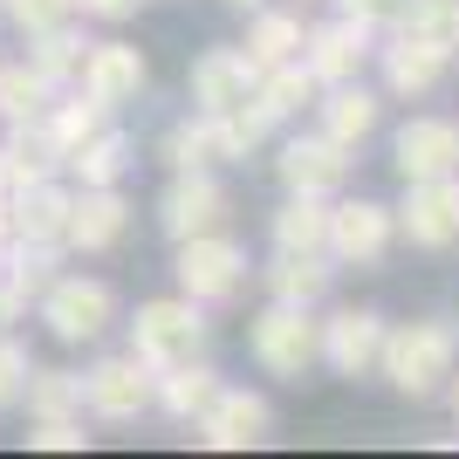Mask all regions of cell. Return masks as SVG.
Returning a JSON list of instances; mask_svg holds the SVG:
<instances>
[{"mask_svg": "<svg viewBox=\"0 0 459 459\" xmlns=\"http://www.w3.org/2000/svg\"><path fill=\"white\" fill-rule=\"evenodd\" d=\"M0 199H7V152H0Z\"/></svg>", "mask_w": 459, "mask_h": 459, "instance_id": "60d3db41", "label": "cell"}, {"mask_svg": "<svg viewBox=\"0 0 459 459\" xmlns=\"http://www.w3.org/2000/svg\"><path fill=\"white\" fill-rule=\"evenodd\" d=\"M308 110H316V131H329L336 144H350V152H357V144L377 131L384 103L364 90V76H350V82H329V90H316V103H308Z\"/></svg>", "mask_w": 459, "mask_h": 459, "instance_id": "e0dca14e", "label": "cell"}, {"mask_svg": "<svg viewBox=\"0 0 459 459\" xmlns=\"http://www.w3.org/2000/svg\"><path fill=\"white\" fill-rule=\"evenodd\" d=\"M453 158H459V124H453Z\"/></svg>", "mask_w": 459, "mask_h": 459, "instance_id": "7bdbcfd3", "label": "cell"}, {"mask_svg": "<svg viewBox=\"0 0 459 459\" xmlns=\"http://www.w3.org/2000/svg\"><path fill=\"white\" fill-rule=\"evenodd\" d=\"M48 131H56V144H62V158L76 152L82 137H96L103 131V124H110V110H103V103H96V96H82V90H56V103H48Z\"/></svg>", "mask_w": 459, "mask_h": 459, "instance_id": "4dcf8cb0", "label": "cell"}, {"mask_svg": "<svg viewBox=\"0 0 459 459\" xmlns=\"http://www.w3.org/2000/svg\"><path fill=\"white\" fill-rule=\"evenodd\" d=\"M370 56L384 62V90H391V96H432L439 76H446V62H453V56H439L432 41L404 35V28H391V41L370 48Z\"/></svg>", "mask_w": 459, "mask_h": 459, "instance_id": "d6986e66", "label": "cell"}, {"mask_svg": "<svg viewBox=\"0 0 459 459\" xmlns=\"http://www.w3.org/2000/svg\"><path fill=\"white\" fill-rule=\"evenodd\" d=\"M391 233H398L391 206H377V199H329V240L323 247L336 268H377L391 254Z\"/></svg>", "mask_w": 459, "mask_h": 459, "instance_id": "ba28073f", "label": "cell"}, {"mask_svg": "<svg viewBox=\"0 0 459 459\" xmlns=\"http://www.w3.org/2000/svg\"><path fill=\"white\" fill-rule=\"evenodd\" d=\"M206 336H212L206 302H192V295H158V302H137L131 316V357H144L152 370L206 357Z\"/></svg>", "mask_w": 459, "mask_h": 459, "instance_id": "7a4b0ae2", "label": "cell"}, {"mask_svg": "<svg viewBox=\"0 0 459 459\" xmlns=\"http://www.w3.org/2000/svg\"><path fill=\"white\" fill-rule=\"evenodd\" d=\"M398 233L411 247H453L459 240V172L446 178H411L404 186V206H391Z\"/></svg>", "mask_w": 459, "mask_h": 459, "instance_id": "8fae6325", "label": "cell"}, {"mask_svg": "<svg viewBox=\"0 0 459 459\" xmlns=\"http://www.w3.org/2000/svg\"><path fill=\"white\" fill-rule=\"evenodd\" d=\"M137 165V144L117 124H103L96 137H82L76 152L62 158V172H76V186H124V172Z\"/></svg>", "mask_w": 459, "mask_h": 459, "instance_id": "cb8c5ba5", "label": "cell"}, {"mask_svg": "<svg viewBox=\"0 0 459 459\" xmlns=\"http://www.w3.org/2000/svg\"><path fill=\"white\" fill-rule=\"evenodd\" d=\"M254 82H261V69L247 48H206L192 62V110H233L254 96Z\"/></svg>", "mask_w": 459, "mask_h": 459, "instance_id": "2e32d148", "label": "cell"}, {"mask_svg": "<svg viewBox=\"0 0 459 459\" xmlns=\"http://www.w3.org/2000/svg\"><path fill=\"white\" fill-rule=\"evenodd\" d=\"M350 21H364V28H398V7L404 0H336Z\"/></svg>", "mask_w": 459, "mask_h": 459, "instance_id": "74e56055", "label": "cell"}, {"mask_svg": "<svg viewBox=\"0 0 459 459\" xmlns=\"http://www.w3.org/2000/svg\"><path fill=\"white\" fill-rule=\"evenodd\" d=\"M56 103V82L41 76L35 62H0V117L21 124V117H41Z\"/></svg>", "mask_w": 459, "mask_h": 459, "instance_id": "1f68e13d", "label": "cell"}, {"mask_svg": "<svg viewBox=\"0 0 459 459\" xmlns=\"http://www.w3.org/2000/svg\"><path fill=\"white\" fill-rule=\"evenodd\" d=\"M144 0H76V14H90V21H131Z\"/></svg>", "mask_w": 459, "mask_h": 459, "instance_id": "f35d334b", "label": "cell"}, {"mask_svg": "<svg viewBox=\"0 0 459 459\" xmlns=\"http://www.w3.org/2000/svg\"><path fill=\"white\" fill-rule=\"evenodd\" d=\"M398 28L419 35V41H432L439 56H459V0H404Z\"/></svg>", "mask_w": 459, "mask_h": 459, "instance_id": "d6a6232c", "label": "cell"}, {"mask_svg": "<svg viewBox=\"0 0 459 459\" xmlns=\"http://www.w3.org/2000/svg\"><path fill=\"white\" fill-rule=\"evenodd\" d=\"M82 48H90V41H82L76 21H62V28H41V35H28V62H35V69L56 82V90H76Z\"/></svg>", "mask_w": 459, "mask_h": 459, "instance_id": "f1b7e54d", "label": "cell"}, {"mask_svg": "<svg viewBox=\"0 0 459 459\" xmlns=\"http://www.w3.org/2000/svg\"><path fill=\"white\" fill-rule=\"evenodd\" d=\"M62 254H69L62 240H14V247H7V281H14L21 295L35 302L41 288L62 274Z\"/></svg>", "mask_w": 459, "mask_h": 459, "instance_id": "836d02e7", "label": "cell"}, {"mask_svg": "<svg viewBox=\"0 0 459 459\" xmlns=\"http://www.w3.org/2000/svg\"><path fill=\"white\" fill-rule=\"evenodd\" d=\"M158 152H165V165H172V172H199V165H233V158H227V137H220V117H212V110H192L186 124H172Z\"/></svg>", "mask_w": 459, "mask_h": 459, "instance_id": "d4e9b609", "label": "cell"}, {"mask_svg": "<svg viewBox=\"0 0 459 459\" xmlns=\"http://www.w3.org/2000/svg\"><path fill=\"white\" fill-rule=\"evenodd\" d=\"M28 419H82V370H28Z\"/></svg>", "mask_w": 459, "mask_h": 459, "instance_id": "f546056e", "label": "cell"}, {"mask_svg": "<svg viewBox=\"0 0 459 459\" xmlns=\"http://www.w3.org/2000/svg\"><path fill=\"white\" fill-rule=\"evenodd\" d=\"M377 350H384V316L377 308H336L329 323H316V364H329L336 377L377 370Z\"/></svg>", "mask_w": 459, "mask_h": 459, "instance_id": "4fadbf2b", "label": "cell"}, {"mask_svg": "<svg viewBox=\"0 0 459 459\" xmlns=\"http://www.w3.org/2000/svg\"><path fill=\"white\" fill-rule=\"evenodd\" d=\"M192 432H199V446H212V453H254V446L274 439V411L261 391H240V384H220L212 391V404L192 419Z\"/></svg>", "mask_w": 459, "mask_h": 459, "instance_id": "52a82bcc", "label": "cell"}, {"mask_svg": "<svg viewBox=\"0 0 459 459\" xmlns=\"http://www.w3.org/2000/svg\"><path fill=\"white\" fill-rule=\"evenodd\" d=\"M7 212H14V240H62V227H69V186L62 178H35V186L7 192Z\"/></svg>", "mask_w": 459, "mask_h": 459, "instance_id": "603a6c76", "label": "cell"}, {"mask_svg": "<svg viewBox=\"0 0 459 459\" xmlns=\"http://www.w3.org/2000/svg\"><path fill=\"white\" fill-rule=\"evenodd\" d=\"M152 377L158 370L144 357H96L82 370V419H103V425H131L152 411Z\"/></svg>", "mask_w": 459, "mask_h": 459, "instance_id": "8992f818", "label": "cell"}, {"mask_svg": "<svg viewBox=\"0 0 459 459\" xmlns=\"http://www.w3.org/2000/svg\"><path fill=\"white\" fill-rule=\"evenodd\" d=\"M316 90H323V82L308 76V62H302V56H288V62H274V69H261V82H254V96L268 103V117H274V124L302 117L308 103H316Z\"/></svg>", "mask_w": 459, "mask_h": 459, "instance_id": "4316f807", "label": "cell"}, {"mask_svg": "<svg viewBox=\"0 0 459 459\" xmlns=\"http://www.w3.org/2000/svg\"><path fill=\"white\" fill-rule=\"evenodd\" d=\"M0 7H7V0H0Z\"/></svg>", "mask_w": 459, "mask_h": 459, "instance_id": "ee69618b", "label": "cell"}, {"mask_svg": "<svg viewBox=\"0 0 459 459\" xmlns=\"http://www.w3.org/2000/svg\"><path fill=\"white\" fill-rule=\"evenodd\" d=\"M377 370L391 377V391L404 398H439L446 377L459 370V336L446 323H384V350H377Z\"/></svg>", "mask_w": 459, "mask_h": 459, "instance_id": "6da1fadb", "label": "cell"}, {"mask_svg": "<svg viewBox=\"0 0 459 459\" xmlns=\"http://www.w3.org/2000/svg\"><path fill=\"white\" fill-rule=\"evenodd\" d=\"M144 82H152V69H144V48H137V41H90V48H82L76 90L96 96L103 110L137 103V96H144Z\"/></svg>", "mask_w": 459, "mask_h": 459, "instance_id": "7c38bea8", "label": "cell"}, {"mask_svg": "<svg viewBox=\"0 0 459 459\" xmlns=\"http://www.w3.org/2000/svg\"><path fill=\"white\" fill-rule=\"evenodd\" d=\"M350 144H336L329 131H302L288 137L281 158H274V172H281L288 192H302V199H336V192L350 186Z\"/></svg>", "mask_w": 459, "mask_h": 459, "instance_id": "9c48e42d", "label": "cell"}, {"mask_svg": "<svg viewBox=\"0 0 459 459\" xmlns=\"http://www.w3.org/2000/svg\"><path fill=\"white\" fill-rule=\"evenodd\" d=\"M178 295H192V302H233L240 288H247V247L233 240V233H192V240H178Z\"/></svg>", "mask_w": 459, "mask_h": 459, "instance_id": "277c9868", "label": "cell"}, {"mask_svg": "<svg viewBox=\"0 0 459 459\" xmlns=\"http://www.w3.org/2000/svg\"><path fill=\"white\" fill-rule=\"evenodd\" d=\"M370 48H377V28H364V21H323V28H302V62H308V76L323 82H350V76H364V62Z\"/></svg>", "mask_w": 459, "mask_h": 459, "instance_id": "5bb4252c", "label": "cell"}, {"mask_svg": "<svg viewBox=\"0 0 459 459\" xmlns=\"http://www.w3.org/2000/svg\"><path fill=\"white\" fill-rule=\"evenodd\" d=\"M131 227V199L117 186H76L69 192V227H62V247L69 254H103L124 240Z\"/></svg>", "mask_w": 459, "mask_h": 459, "instance_id": "9a60e30c", "label": "cell"}, {"mask_svg": "<svg viewBox=\"0 0 459 459\" xmlns=\"http://www.w3.org/2000/svg\"><path fill=\"white\" fill-rule=\"evenodd\" d=\"M0 152H7V192L62 172V144H56V131H48V117H21V124H7Z\"/></svg>", "mask_w": 459, "mask_h": 459, "instance_id": "ffe728a7", "label": "cell"}, {"mask_svg": "<svg viewBox=\"0 0 459 459\" xmlns=\"http://www.w3.org/2000/svg\"><path fill=\"white\" fill-rule=\"evenodd\" d=\"M446 391H453V411H459V370H453V377H446Z\"/></svg>", "mask_w": 459, "mask_h": 459, "instance_id": "ab89813d", "label": "cell"}, {"mask_svg": "<svg viewBox=\"0 0 459 459\" xmlns=\"http://www.w3.org/2000/svg\"><path fill=\"white\" fill-rule=\"evenodd\" d=\"M268 240L274 254H329V199H302V192H288V206L268 220Z\"/></svg>", "mask_w": 459, "mask_h": 459, "instance_id": "484cf974", "label": "cell"}, {"mask_svg": "<svg viewBox=\"0 0 459 459\" xmlns=\"http://www.w3.org/2000/svg\"><path fill=\"white\" fill-rule=\"evenodd\" d=\"M96 432H82V419H35V432H28V446L35 453H82Z\"/></svg>", "mask_w": 459, "mask_h": 459, "instance_id": "d590c367", "label": "cell"}, {"mask_svg": "<svg viewBox=\"0 0 459 459\" xmlns=\"http://www.w3.org/2000/svg\"><path fill=\"white\" fill-rule=\"evenodd\" d=\"M391 165H398L404 186H411V178H446V172H459V158H453V124H446V117H411V124L391 137Z\"/></svg>", "mask_w": 459, "mask_h": 459, "instance_id": "ac0fdd59", "label": "cell"}, {"mask_svg": "<svg viewBox=\"0 0 459 459\" xmlns=\"http://www.w3.org/2000/svg\"><path fill=\"white\" fill-rule=\"evenodd\" d=\"M227 7H247V14H254V7H261V0H227Z\"/></svg>", "mask_w": 459, "mask_h": 459, "instance_id": "b9f144b4", "label": "cell"}, {"mask_svg": "<svg viewBox=\"0 0 459 459\" xmlns=\"http://www.w3.org/2000/svg\"><path fill=\"white\" fill-rule=\"evenodd\" d=\"M0 14L14 21L21 35H41V28H62V21H76V0H7Z\"/></svg>", "mask_w": 459, "mask_h": 459, "instance_id": "e575fe53", "label": "cell"}, {"mask_svg": "<svg viewBox=\"0 0 459 459\" xmlns=\"http://www.w3.org/2000/svg\"><path fill=\"white\" fill-rule=\"evenodd\" d=\"M254 56V69H274V62H288V56H302V14H281V7H254V28H247V41H240Z\"/></svg>", "mask_w": 459, "mask_h": 459, "instance_id": "83f0119b", "label": "cell"}, {"mask_svg": "<svg viewBox=\"0 0 459 459\" xmlns=\"http://www.w3.org/2000/svg\"><path fill=\"white\" fill-rule=\"evenodd\" d=\"M336 281V261L329 254H274L268 268H261V288H268V302H288V308H316Z\"/></svg>", "mask_w": 459, "mask_h": 459, "instance_id": "44dd1931", "label": "cell"}, {"mask_svg": "<svg viewBox=\"0 0 459 459\" xmlns=\"http://www.w3.org/2000/svg\"><path fill=\"white\" fill-rule=\"evenodd\" d=\"M227 186L212 178V165H199V172H172V186L158 192V227L172 233V240H192V233H212L227 227Z\"/></svg>", "mask_w": 459, "mask_h": 459, "instance_id": "30bf717a", "label": "cell"}, {"mask_svg": "<svg viewBox=\"0 0 459 459\" xmlns=\"http://www.w3.org/2000/svg\"><path fill=\"white\" fill-rule=\"evenodd\" d=\"M212 391H220V370L206 357H192V364H172L152 377V411H165L172 425H192L212 404Z\"/></svg>", "mask_w": 459, "mask_h": 459, "instance_id": "7402d4cb", "label": "cell"}, {"mask_svg": "<svg viewBox=\"0 0 459 459\" xmlns=\"http://www.w3.org/2000/svg\"><path fill=\"white\" fill-rule=\"evenodd\" d=\"M28 370H35V357L14 343V336H0V411H14L21 391H28Z\"/></svg>", "mask_w": 459, "mask_h": 459, "instance_id": "8d00e7d4", "label": "cell"}, {"mask_svg": "<svg viewBox=\"0 0 459 459\" xmlns=\"http://www.w3.org/2000/svg\"><path fill=\"white\" fill-rule=\"evenodd\" d=\"M41 323H48V336L56 343H103L117 323V288L103 281V274H56V281L35 295Z\"/></svg>", "mask_w": 459, "mask_h": 459, "instance_id": "3957f363", "label": "cell"}, {"mask_svg": "<svg viewBox=\"0 0 459 459\" xmlns=\"http://www.w3.org/2000/svg\"><path fill=\"white\" fill-rule=\"evenodd\" d=\"M247 350H254V364L268 370V377L302 384L308 370H316V308L268 302L254 316V329H247Z\"/></svg>", "mask_w": 459, "mask_h": 459, "instance_id": "5b68a950", "label": "cell"}]
</instances>
